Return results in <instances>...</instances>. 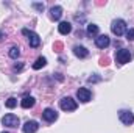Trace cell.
<instances>
[{
    "mask_svg": "<svg viewBox=\"0 0 134 133\" xmlns=\"http://www.w3.org/2000/svg\"><path fill=\"white\" fill-rule=\"evenodd\" d=\"M111 30H112V33L115 34V36H122V34L125 33V30H126V24H125V21H122V19L114 21L112 25H111Z\"/></svg>",
    "mask_w": 134,
    "mask_h": 133,
    "instance_id": "1",
    "label": "cell"
},
{
    "mask_svg": "<svg viewBox=\"0 0 134 133\" xmlns=\"http://www.w3.org/2000/svg\"><path fill=\"white\" fill-rule=\"evenodd\" d=\"M59 106L64 111H75L78 105H76V102L72 99V97H64V99L59 100Z\"/></svg>",
    "mask_w": 134,
    "mask_h": 133,
    "instance_id": "2",
    "label": "cell"
},
{
    "mask_svg": "<svg viewBox=\"0 0 134 133\" xmlns=\"http://www.w3.org/2000/svg\"><path fill=\"white\" fill-rule=\"evenodd\" d=\"M130 60H131V52H130L128 49H122V50H119L117 55H115V61H117L119 64L130 63Z\"/></svg>",
    "mask_w": 134,
    "mask_h": 133,
    "instance_id": "3",
    "label": "cell"
},
{
    "mask_svg": "<svg viewBox=\"0 0 134 133\" xmlns=\"http://www.w3.org/2000/svg\"><path fill=\"white\" fill-rule=\"evenodd\" d=\"M22 33L28 38V42H30V45H31V47H39L41 39H39V36H37L36 33L30 32V30H27V28H24V30H22Z\"/></svg>",
    "mask_w": 134,
    "mask_h": 133,
    "instance_id": "4",
    "label": "cell"
},
{
    "mask_svg": "<svg viewBox=\"0 0 134 133\" xmlns=\"http://www.w3.org/2000/svg\"><path fill=\"white\" fill-rule=\"evenodd\" d=\"M119 117H120V121L125 124V125H131L134 122V116L131 111H128V110H122V111H119Z\"/></svg>",
    "mask_w": 134,
    "mask_h": 133,
    "instance_id": "5",
    "label": "cell"
},
{
    "mask_svg": "<svg viewBox=\"0 0 134 133\" xmlns=\"http://www.w3.org/2000/svg\"><path fill=\"white\" fill-rule=\"evenodd\" d=\"M2 124L6 125V127H17L19 125V117L14 116V114H6L2 119Z\"/></svg>",
    "mask_w": 134,
    "mask_h": 133,
    "instance_id": "6",
    "label": "cell"
},
{
    "mask_svg": "<svg viewBox=\"0 0 134 133\" xmlns=\"http://www.w3.org/2000/svg\"><path fill=\"white\" fill-rule=\"evenodd\" d=\"M91 91L87 89V88H80L78 91H76V97H78V100H81L83 103H86V102H89L91 100Z\"/></svg>",
    "mask_w": 134,
    "mask_h": 133,
    "instance_id": "7",
    "label": "cell"
},
{
    "mask_svg": "<svg viewBox=\"0 0 134 133\" xmlns=\"http://www.w3.org/2000/svg\"><path fill=\"white\" fill-rule=\"evenodd\" d=\"M42 117H44L47 122H55V121L58 119V113H56L55 110H52V108H45L44 113H42Z\"/></svg>",
    "mask_w": 134,
    "mask_h": 133,
    "instance_id": "8",
    "label": "cell"
},
{
    "mask_svg": "<svg viewBox=\"0 0 134 133\" xmlns=\"http://www.w3.org/2000/svg\"><path fill=\"white\" fill-rule=\"evenodd\" d=\"M109 44H111V41H109V38H108L106 34H100V36L95 38V45H97L98 49H106Z\"/></svg>",
    "mask_w": 134,
    "mask_h": 133,
    "instance_id": "9",
    "label": "cell"
},
{
    "mask_svg": "<svg viewBox=\"0 0 134 133\" xmlns=\"http://www.w3.org/2000/svg\"><path fill=\"white\" fill-rule=\"evenodd\" d=\"M37 129H39V125L36 121H27L24 125V133H36Z\"/></svg>",
    "mask_w": 134,
    "mask_h": 133,
    "instance_id": "10",
    "label": "cell"
},
{
    "mask_svg": "<svg viewBox=\"0 0 134 133\" xmlns=\"http://www.w3.org/2000/svg\"><path fill=\"white\" fill-rule=\"evenodd\" d=\"M61 16H63V8H61V6H53V8L50 9V17H52L53 21L61 19Z\"/></svg>",
    "mask_w": 134,
    "mask_h": 133,
    "instance_id": "11",
    "label": "cell"
},
{
    "mask_svg": "<svg viewBox=\"0 0 134 133\" xmlns=\"http://www.w3.org/2000/svg\"><path fill=\"white\" fill-rule=\"evenodd\" d=\"M73 53H75L78 58H86V57L89 55L87 49H86V47H81V45H76V47L73 49Z\"/></svg>",
    "mask_w": 134,
    "mask_h": 133,
    "instance_id": "12",
    "label": "cell"
},
{
    "mask_svg": "<svg viewBox=\"0 0 134 133\" xmlns=\"http://www.w3.org/2000/svg\"><path fill=\"white\" fill-rule=\"evenodd\" d=\"M58 30H59L61 34H69L72 32V25H70L69 22H61V24L58 25Z\"/></svg>",
    "mask_w": 134,
    "mask_h": 133,
    "instance_id": "13",
    "label": "cell"
},
{
    "mask_svg": "<svg viewBox=\"0 0 134 133\" xmlns=\"http://www.w3.org/2000/svg\"><path fill=\"white\" fill-rule=\"evenodd\" d=\"M20 105H22V108H31V106L34 105V97H31V96L24 97L22 102H20Z\"/></svg>",
    "mask_w": 134,
    "mask_h": 133,
    "instance_id": "14",
    "label": "cell"
},
{
    "mask_svg": "<svg viewBox=\"0 0 134 133\" xmlns=\"http://www.w3.org/2000/svg\"><path fill=\"white\" fill-rule=\"evenodd\" d=\"M45 64H47V60H45L44 57H39V58L36 60V63L33 64V69H36V70H37V69H41V67H44Z\"/></svg>",
    "mask_w": 134,
    "mask_h": 133,
    "instance_id": "15",
    "label": "cell"
},
{
    "mask_svg": "<svg viewBox=\"0 0 134 133\" xmlns=\"http://www.w3.org/2000/svg\"><path fill=\"white\" fill-rule=\"evenodd\" d=\"M87 34H89V36L98 34V27H97L95 24H89V25H87Z\"/></svg>",
    "mask_w": 134,
    "mask_h": 133,
    "instance_id": "16",
    "label": "cell"
},
{
    "mask_svg": "<svg viewBox=\"0 0 134 133\" xmlns=\"http://www.w3.org/2000/svg\"><path fill=\"white\" fill-rule=\"evenodd\" d=\"M19 55H20L19 47H11V49H9V57H11V58H14V60H16Z\"/></svg>",
    "mask_w": 134,
    "mask_h": 133,
    "instance_id": "17",
    "label": "cell"
},
{
    "mask_svg": "<svg viewBox=\"0 0 134 133\" xmlns=\"http://www.w3.org/2000/svg\"><path fill=\"white\" fill-rule=\"evenodd\" d=\"M5 105H6L8 108H14V106L17 105V100L14 99V97H9V99L6 100V103H5Z\"/></svg>",
    "mask_w": 134,
    "mask_h": 133,
    "instance_id": "18",
    "label": "cell"
},
{
    "mask_svg": "<svg viewBox=\"0 0 134 133\" xmlns=\"http://www.w3.org/2000/svg\"><path fill=\"white\" fill-rule=\"evenodd\" d=\"M126 39H128V41H134V28H131V30L126 32Z\"/></svg>",
    "mask_w": 134,
    "mask_h": 133,
    "instance_id": "19",
    "label": "cell"
},
{
    "mask_svg": "<svg viewBox=\"0 0 134 133\" xmlns=\"http://www.w3.org/2000/svg\"><path fill=\"white\" fill-rule=\"evenodd\" d=\"M33 6L37 11H44V5H42V3H33Z\"/></svg>",
    "mask_w": 134,
    "mask_h": 133,
    "instance_id": "20",
    "label": "cell"
},
{
    "mask_svg": "<svg viewBox=\"0 0 134 133\" xmlns=\"http://www.w3.org/2000/svg\"><path fill=\"white\" fill-rule=\"evenodd\" d=\"M53 47H55V50H56V52H59V50L63 49V44H61V42H55V45H53Z\"/></svg>",
    "mask_w": 134,
    "mask_h": 133,
    "instance_id": "21",
    "label": "cell"
},
{
    "mask_svg": "<svg viewBox=\"0 0 134 133\" xmlns=\"http://www.w3.org/2000/svg\"><path fill=\"white\" fill-rule=\"evenodd\" d=\"M100 78L98 77H89V83H92V81H98Z\"/></svg>",
    "mask_w": 134,
    "mask_h": 133,
    "instance_id": "22",
    "label": "cell"
},
{
    "mask_svg": "<svg viewBox=\"0 0 134 133\" xmlns=\"http://www.w3.org/2000/svg\"><path fill=\"white\" fill-rule=\"evenodd\" d=\"M2 38H3V33H0V39H2Z\"/></svg>",
    "mask_w": 134,
    "mask_h": 133,
    "instance_id": "23",
    "label": "cell"
},
{
    "mask_svg": "<svg viewBox=\"0 0 134 133\" xmlns=\"http://www.w3.org/2000/svg\"><path fill=\"white\" fill-rule=\"evenodd\" d=\"M3 133H6V132H3Z\"/></svg>",
    "mask_w": 134,
    "mask_h": 133,
    "instance_id": "24",
    "label": "cell"
}]
</instances>
